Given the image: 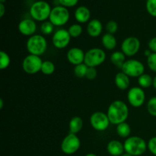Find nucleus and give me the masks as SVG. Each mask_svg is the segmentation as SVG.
Masks as SVG:
<instances>
[{
  "instance_id": "nucleus-1",
  "label": "nucleus",
  "mask_w": 156,
  "mask_h": 156,
  "mask_svg": "<svg viewBox=\"0 0 156 156\" xmlns=\"http://www.w3.org/2000/svg\"><path fill=\"white\" fill-rule=\"evenodd\" d=\"M107 114L111 123L118 125L126 122L127 120L129 117V108L123 101H114L108 107Z\"/></svg>"
},
{
  "instance_id": "nucleus-2",
  "label": "nucleus",
  "mask_w": 156,
  "mask_h": 156,
  "mask_svg": "<svg viewBox=\"0 0 156 156\" xmlns=\"http://www.w3.org/2000/svg\"><path fill=\"white\" fill-rule=\"evenodd\" d=\"M125 152L133 156H140L144 154L148 149V146L144 139L133 136H129L123 143Z\"/></svg>"
},
{
  "instance_id": "nucleus-3",
  "label": "nucleus",
  "mask_w": 156,
  "mask_h": 156,
  "mask_svg": "<svg viewBox=\"0 0 156 156\" xmlns=\"http://www.w3.org/2000/svg\"><path fill=\"white\" fill-rule=\"evenodd\" d=\"M52 8L47 2L39 0L30 5V15L32 19L37 21H46L50 18Z\"/></svg>"
},
{
  "instance_id": "nucleus-4",
  "label": "nucleus",
  "mask_w": 156,
  "mask_h": 156,
  "mask_svg": "<svg viewBox=\"0 0 156 156\" xmlns=\"http://www.w3.org/2000/svg\"><path fill=\"white\" fill-rule=\"evenodd\" d=\"M26 48L29 54L41 56L47 49V41L43 35L34 34L30 37L26 42Z\"/></svg>"
},
{
  "instance_id": "nucleus-5",
  "label": "nucleus",
  "mask_w": 156,
  "mask_h": 156,
  "mask_svg": "<svg viewBox=\"0 0 156 156\" xmlns=\"http://www.w3.org/2000/svg\"><path fill=\"white\" fill-rule=\"evenodd\" d=\"M106 59V53L101 48L94 47L85 53L84 63L88 67H94L101 65Z\"/></svg>"
},
{
  "instance_id": "nucleus-6",
  "label": "nucleus",
  "mask_w": 156,
  "mask_h": 156,
  "mask_svg": "<svg viewBox=\"0 0 156 156\" xmlns=\"http://www.w3.org/2000/svg\"><path fill=\"white\" fill-rule=\"evenodd\" d=\"M69 18L70 13L68 9L62 5H58L52 9L49 21L55 27H61L67 24Z\"/></svg>"
},
{
  "instance_id": "nucleus-7",
  "label": "nucleus",
  "mask_w": 156,
  "mask_h": 156,
  "mask_svg": "<svg viewBox=\"0 0 156 156\" xmlns=\"http://www.w3.org/2000/svg\"><path fill=\"white\" fill-rule=\"evenodd\" d=\"M121 70L123 73L127 75L129 78H137L144 74L145 66L138 59H130L126 60L122 66Z\"/></svg>"
},
{
  "instance_id": "nucleus-8",
  "label": "nucleus",
  "mask_w": 156,
  "mask_h": 156,
  "mask_svg": "<svg viewBox=\"0 0 156 156\" xmlns=\"http://www.w3.org/2000/svg\"><path fill=\"white\" fill-rule=\"evenodd\" d=\"M44 61L41 56L29 54L23 59L21 66L25 73L28 75H34L41 71V66Z\"/></svg>"
},
{
  "instance_id": "nucleus-9",
  "label": "nucleus",
  "mask_w": 156,
  "mask_h": 156,
  "mask_svg": "<svg viewBox=\"0 0 156 156\" xmlns=\"http://www.w3.org/2000/svg\"><path fill=\"white\" fill-rule=\"evenodd\" d=\"M81 147L80 139L77 134L69 133L66 136L61 143V150L66 155H73L76 153Z\"/></svg>"
},
{
  "instance_id": "nucleus-10",
  "label": "nucleus",
  "mask_w": 156,
  "mask_h": 156,
  "mask_svg": "<svg viewBox=\"0 0 156 156\" xmlns=\"http://www.w3.org/2000/svg\"><path fill=\"white\" fill-rule=\"evenodd\" d=\"M90 124L96 131L103 132L108 129L111 123L108 114L101 111H96L90 117Z\"/></svg>"
},
{
  "instance_id": "nucleus-11",
  "label": "nucleus",
  "mask_w": 156,
  "mask_h": 156,
  "mask_svg": "<svg viewBox=\"0 0 156 156\" xmlns=\"http://www.w3.org/2000/svg\"><path fill=\"white\" fill-rule=\"evenodd\" d=\"M127 101L129 105L133 108H140L145 103L146 93L141 87H133L128 91Z\"/></svg>"
},
{
  "instance_id": "nucleus-12",
  "label": "nucleus",
  "mask_w": 156,
  "mask_h": 156,
  "mask_svg": "<svg viewBox=\"0 0 156 156\" xmlns=\"http://www.w3.org/2000/svg\"><path fill=\"white\" fill-rule=\"evenodd\" d=\"M140 41L136 37L130 36L125 38L121 44V51L126 56H133L136 54L140 49Z\"/></svg>"
},
{
  "instance_id": "nucleus-13",
  "label": "nucleus",
  "mask_w": 156,
  "mask_h": 156,
  "mask_svg": "<svg viewBox=\"0 0 156 156\" xmlns=\"http://www.w3.org/2000/svg\"><path fill=\"white\" fill-rule=\"evenodd\" d=\"M71 38L68 30L64 28L58 29L53 33L52 37V44L56 48L61 50L68 47Z\"/></svg>"
},
{
  "instance_id": "nucleus-14",
  "label": "nucleus",
  "mask_w": 156,
  "mask_h": 156,
  "mask_svg": "<svg viewBox=\"0 0 156 156\" xmlns=\"http://www.w3.org/2000/svg\"><path fill=\"white\" fill-rule=\"evenodd\" d=\"M18 28L21 34L30 37L35 34L37 30V24L32 18H24L20 21Z\"/></svg>"
},
{
  "instance_id": "nucleus-15",
  "label": "nucleus",
  "mask_w": 156,
  "mask_h": 156,
  "mask_svg": "<svg viewBox=\"0 0 156 156\" xmlns=\"http://www.w3.org/2000/svg\"><path fill=\"white\" fill-rule=\"evenodd\" d=\"M85 53L79 47H73L68 50L66 54L67 60L73 66L84 63Z\"/></svg>"
},
{
  "instance_id": "nucleus-16",
  "label": "nucleus",
  "mask_w": 156,
  "mask_h": 156,
  "mask_svg": "<svg viewBox=\"0 0 156 156\" xmlns=\"http://www.w3.org/2000/svg\"><path fill=\"white\" fill-rule=\"evenodd\" d=\"M103 30V24L98 19H91L87 24V33L91 37H98Z\"/></svg>"
},
{
  "instance_id": "nucleus-17",
  "label": "nucleus",
  "mask_w": 156,
  "mask_h": 156,
  "mask_svg": "<svg viewBox=\"0 0 156 156\" xmlns=\"http://www.w3.org/2000/svg\"><path fill=\"white\" fill-rule=\"evenodd\" d=\"M75 18L79 24H85L89 22L91 18V12L86 6H79L74 13Z\"/></svg>"
},
{
  "instance_id": "nucleus-18",
  "label": "nucleus",
  "mask_w": 156,
  "mask_h": 156,
  "mask_svg": "<svg viewBox=\"0 0 156 156\" xmlns=\"http://www.w3.org/2000/svg\"><path fill=\"white\" fill-rule=\"evenodd\" d=\"M107 151L112 156H121L125 152L123 143L117 140H112L107 145Z\"/></svg>"
},
{
  "instance_id": "nucleus-19",
  "label": "nucleus",
  "mask_w": 156,
  "mask_h": 156,
  "mask_svg": "<svg viewBox=\"0 0 156 156\" xmlns=\"http://www.w3.org/2000/svg\"><path fill=\"white\" fill-rule=\"evenodd\" d=\"M114 83L118 89L124 91L129 88L130 80L127 75H126L123 72H120V73L116 74L115 77H114Z\"/></svg>"
},
{
  "instance_id": "nucleus-20",
  "label": "nucleus",
  "mask_w": 156,
  "mask_h": 156,
  "mask_svg": "<svg viewBox=\"0 0 156 156\" xmlns=\"http://www.w3.org/2000/svg\"><path fill=\"white\" fill-rule=\"evenodd\" d=\"M101 44L106 50H113L117 47V41L114 34L106 33L101 37Z\"/></svg>"
},
{
  "instance_id": "nucleus-21",
  "label": "nucleus",
  "mask_w": 156,
  "mask_h": 156,
  "mask_svg": "<svg viewBox=\"0 0 156 156\" xmlns=\"http://www.w3.org/2000/svg\"><path fill=\"white\" fill-rule=\"evenodd\" d=\"M83 127V120L79 116L72 117L69 123V129L70 133L77 134L82 130Z\"/></svg>"
},
{
  "instance_id": "nucleus-22",
  "label": "nucleus",
  "mask_w": 156,
  "mask_h": 156,
  "mask_svg": "<svg viewBox=\"0 0 156 156\" xmlns=\"http://www.w3.org/2000/svg\"><path fill=\"white\" fill-rule=\"evenodd\" d=\"M111 61L115 66L121 69L126 62V56L122 51H114L111 55Z\"/></svg>"
},
{
  "instance_id": "nucleus-23",
  "label": "nucleus",
  "mask_w": 156,
  "mask_h": 156,
  "mask_svg": "<svg viewBox=\"0 0 156 156\" xmlns=\"http://www.w3.org/2000/svg\"><path fill=\"white\" fill-rule=\"evenodd\" d=\"M116 131H117V135L121 138L127 139L129 137L131 133V127L129 124H128L126 122H123V123H120V124L117 125L116 127Z\"/></svg>"
},
{
  "instance_id": "nucleus-24",
  "label": "nucleus",
  "mask_w": 156,
  "mask_h": 156,
  "mask_svg": "<svg viewBox=\"0 0 156 156\" xmlns=\"http://www.w3.org/2000/svg\"><path fill=\"white\" fill-rule=\"evenodd\" d=\"M137 82H138L139 86L141 87L142 88H148L152 86L153 78L149 74L144 73L137 79Z\"/></svg>"
},
{
  "instance_id": "nucleus-25",
  "label": "nucleus",
  "mask_w": 156,
  "mask_h": 156,
  "mask_svg": "<svg viewBox=\"0 0 156 156\" xmlns=\"http://www.w3.org/2000/svg\"><path fill=\"white\" fill-rule=\"evenodd\" d=\"M56 70V66L52 61L45 60L43 62L42 66H41V73L46 76H50L53 74Z\"/></svg>"
},
{
  "instance_id": "nucleus-26",
  "label": "nucleus",
  "mask_w": 156,
  "mask_h": 156,
  "mask_svg": "<svg viewBox=\"0 0 156 156\" xmlns=\"http://www.w3.org/2000/svg\"><path fill=\"white\" fill-rule=\"evenodd\" d=\"M82 30H83V29H82V25L79 23L78 24H73L68 28V31L72 38H77L80 37L82 33Z\"/></svg>"
},
{
  "instance_id": "nucleus-27",
  "label": "nucleus",
  "mask_w": 156,
  "mask_h": 156,
  "mask_svg": "<svg viewBox=\"0 0 156 156\" xmlns=\"http://www.w3.org/2000/svg\"><path fill=\"white\" fill-rule=\"evenodd\" d=\"M88 68V67L85 63L75 66L74 69H73L75 76L77 78H79V79H83V78H85L86 76Z\"/></svg>"
},
{
  "instance_id": "nucleus-28",
  "label": "nucleus",
  "mask_w": 156,
  "mask_h": 156,
  "mask_svg": "<svg viewBox=\"0 0 156 156\" xmlns=\"http://www.w3.org/2000/svg\"><path fill=\"white\" fill-rule=\"evenodd\" d=\"M11 63V58L6 52H0V69H6Z\"/></svg>"
},
{
  "instance_id": "nucleus-29",
  "label": "nucleus",
  "mask_w": 156,
  "mask_h": 156,
  "mask_svg": "<svg viewBox=\"0 0 156 156\" xmlns=\"http://www.w3.org/2000/svg\"><path fill=\"white\" fill-rule=\"evenodd\" d=\"M54 27L50 21H44L41 25V31L44 35H50L54 32Z\"/></svg>"
},
{
  "instance_id": "nucleus-30",
  "label": "nucleus",
  "mask_w": 156,
  "mask_h": 156,
  "mask_svg": "<svg viewBox=\"0 0 156 156\" xmlns=\"http://www.w3.org/2000/svg\"><path fill=\"white\" fill-rule=\"evenodd\" d=\"M146 108L148 113L152 117H156V96H153L148 101Z\"/></svg>"
},
{
  "instance_id": "nucleus-31",
  "label": "nucleus",
  "mask_w": 156,
  "mask_h": 156,
  "mask_svg": "<svg viewBox=\"0 0 156 156\" xmlns=\"http://www.w3.org/2000/svg\"><path fill=\"white\" fill-rule=\"evenodd\" d=\"M146 8L148 13L152 17L156 18V0H147Z\"/></svg>"
},
{
  "instance_id": "nucleus-32",
  "label": "nucleus",
  "mask_w": 156,
  "mask_h": 156,
  "mask_svg": "<svg viewBox=\"0 0 156 156\" xmlns=\"http://www.w3.org/2000/svg\"><path fill=\"white\" fill-rule=\"evenodd\" d=\"M105 28H106L107 33L114 34L118 30V24L117 23V21L111 20V21H109L107 23Z\"/></svg>"
},
{
  "instance_id": "nucleus-33",
  "label": "nucleus",
  "mask_w": 156,
  "mask_h": 156,
  "mask_svg": "<svg viewBox=\"0 0 156 156\" xmlns=\"http://www.w3.org/2000/svg\"><path fill=\"white\" fill-rule=\"evenodd\" d=\"M147 66L151 71L156 73V53H152L147 58Z\"/></svg>"
},
{
  "instance_id": "nucleus-34",
  "label": "nucleus",
  "mask_w": 156,
  "mask_h": 156,
  "mask_svg": "<svg viewBox=\"0 0 156 156\" xmlns=\"http://www.w3.org/2000/svg\"><path fill=\"white\" fill-rule=\"evenodd\" d=\"M98 76V71L94 67H88L86 73V78L88 80H94Z\"/></svg>"
},
{
  "instance_id": "nucleus-35",
  "label": "nucleus",
  "mask_w": 156,
  "mask_h": 156,
  "mask_svg": "<svg viewBox=\"0 0 156 156\" xmlns=\"http://www.w3.org/2000/svg\"><path fill=\"white\" fill-rule=\"evenodd\" d=\"M148 146V149L149 150V152L156 156V136L152 137L150 140H149L147 143Z\"/></svg>"
},
{
  "instance_id": "nucleus-36",
  "label": "nucleus",
  "mask_w": 156,
  "mask_h": 156,
  "mask_svg": "<svg viewBox=\"0 0 156 156\" xmlns=\"http://www.w3.org/2000/svg\"><path fill=\"white\" fill-rule=\"evenodd\" d=\"M59 5L66 8H72L76 6L79 2V0H58Z\"/></svg>"
},
{
  "instance_id": "nucleus-37",
  "label": "nucleus",
  "mask_w": 156,
  "mask_h": 156,
  "mask_svg": "<svg viewBox=\"0 0 156 156\" xmlns=\"http://www.w3.org/2000/svg\"><path fill=\"white\" fill-rule=\"evenodd\" d=\"M148 47L152 53H156V37H154L149 40L148 43Z\"/></svg>"
},
{
  "instance_id": "nucleus-38",
  "label": "nucleus",
  "mask_w": 156,
  "mask_h": 156,
  "mask_svg": "<svg viewBox=\"0 0 156 156\" xmlns=\"http://www.w3.org/2000/svg\"><path fill=\"white\" fill-rule=\"evenodd\" d=\"M5 13V6L4 4H0V17L2 18Z\"/></svg>"
},
{
  "instance_id": "nucleus-39",
  "label": "nucleus",
  "mask_w": 156,
  "mask_h": 156,
  "mask_svg": "<svg viewBox=\"0 0 156 156\" xmlns=\"http://www.w3.org/2000/svg\"><path fill=\"white\" fill-rule=\"evenodd\" d=\"M152 52L150 50H149V49H148V50H145V52H144V55H145V56H146V57H149V56H150L151 54H152Z\"/></svg>"
},
{
  "instance_id": "nucleus-40",
  "label": "nucleus",
  "mask_w": 156,
  "mask_h": 156,
  "mask_svg": "<svg viewBox=\"0 0 156 156\" xmlns=\"http://www.w3.org/2000/svg\"><path fill=\"white\" fill-rule=\"evenodd\" d=\"M152 86H153V88H155V89H156V76L153 78V83H152Z\"/></svg>"
},
{
  "instance_id": "nucleus-41",
  "label": "nucleus",
  "mask_w": 156,
  "mask_h": 156,
  "mask_svg": "<svg viewBox=\"0 0 156 156\" xmlns=\"http://www.w3.org/2000/svg\"><path fill=\"white\" fill-rule=\"evenodd\" d=\"M3 105H4V101H3V99H0V110H2L3 108Z\"/></svg>"
},
{
  "instance_id": "nucleus-42",
  "label": "nucleus",
  "mask_w": 156,
  "mask_h": 156,
  "mask_svg": "<svg viewBox=\"0 0 156 156\" xmlns=\"http://www.w3.org/2000/svg\"><path fill=\"white\" fill-rule=\"evenodd\" d=\"M85 156H98V155H95V154H94V153H88V154H87V155H85Z\"/></svg>"
},
{
  "instance_id": "nucleus-43",
  "label": "nucleus",
  "mask_w": 156,
  "mask_h": 156,
  "mask_svg": "<svg viewBox=\"0 0 156 156\" xmlns=\"http://www.w3.org/2000/svg\"><path fill=\"white\" fill-rule=\"evenodd\" d=\"M121 156H133V155H129V154L126 153V152H124V153H123V155H122Z\"/></svg>"
},
{
  "instance_id": "nucleus-44",
  "label": "nucleus",
  "mask_w": 156,
  "mask_h": 156,
  "mask_svg": "<svg viewBox=\"0 0 156 156\" xmlns=\"http://www.w3.org/2000/svg\"><path fill=\"white\" fill-rule=\"evenodd\" d=\"M6 2V0H0V4H4Z\"/></svg>"
}]
</instances>
